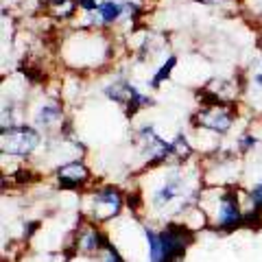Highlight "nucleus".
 <instances>
[{"label": "nucleus", "instance_id": "nucleus-1", "mask_svg": "<svg viewBox=\"0 0 262 262\" xmlns=\"http://www.w3.org/2000/svg\"><path fill=\"white\" fill-rule=\"evenodd\" d=\"M199 206L206 212L208 223L214 232L232 234L238 227H243L245 216V201L241 199V192L236 186H208L201 190Z\"/></svg>", "mask_w": 262, "mask_h": 262}, {"label": "nucleus", "instance_id": "nucleus-2", "mask_svg": "<svg viewBox=\"0 0 262 262\" xmlns=\"http://www.w3.org/2000/svg\"><path fill=\"white\" fill-rule=\"evenodd\" d=\"M127 206V194L118 186H101L85 196V219L94 223H107L118 219Z\"/></svg>", "mask_w": 262, "mask_h": 262}, {"label": "nucleus", "instance_id": "nucleus-3", "mask_svg": "<svg viewBox=\"0 0 262 262\" xmlns=\"http://www.w3.org/2000/svg\"><path fill=\"white\" fill-rule=\"evenodd\" d=\"M160 236V262H182L188 247L194 243V229L184 221H166V225L158 229Z\"/></svg>", "mask_w": 262, "mask_h": 262}, {"label": "nucleus", "instance_id": "nucleus-4", "mask_svg": "<svg viewBox=\"0 0 262 262\" xmlns=\"http://www.w3.org/2000/svg\"><path fill=\"white\" fill-rule=\"evenodd\" d=\"M39 144H42V131L27 122L3 127V134H0L3 155H11V158H29L39 149Z\"/></svg>", "mask_w": 262, "mask_h": 262}, {"label": "nucleus", "instance_id": "nucleus-5", "mask_svg": "<svg viewBox=\"0 0 262 262\" xmlns=\"http://www.w3.org/2000/svg\"><path fill=\"white\" fill-rule=\"evenodd\" d=\"M236 116H238V107L234 103L201 105V110L192 116V125L214 136H227L229 129L234 127Z\"/></svg>", "mask_w": 262, "mask_h": 262}, {"label": "nucleus", "instance_id": "nucleus-6", "mask_svg": "<svg viewBox=\"0 0 262 262\" xmlns=\"http://www.w3.org/2000/svg\"><path fill=\"white\" fill-rule=\"evenodd\" d=\"M112 241L110 236L103 232L101 225L94 223L90 219H83V223L79 225V229L72 236V256H85V258H98L105 247Z\"/></svg>", "mask_w": 262, "mask_h": 262}, {"label": "nucleus", "instance_id": "nucleus-7", "mask_svg": "<svg viewBox=\"0 0 262 262\" xmlns=\"http://www.w3.org/2000/svg\"><path fill=\"white\" fill-rule=\"evenodd\" d=\"M55 179L63 190H83L92 182V170H90V166L83 160L75 158V160L61 162L55 168Z\"/></svg>", "mask_w": 262, "mask_h": 262}, {"label": "nucleus", "instance_id": "nucleus-8", "mask_svg": "<svg viewBox=\"0 0 262 262\" xmlns=\"http://www.w3.org/2000/svg\"><path fill=\"white\" fill-rule=\"evenodd\" d=\"M63 122V107L55 98H44L42 103L33 110V127L39 131H51Z\"/></svg>", "mask_w": 262, "mask_h": 262}, {"label": "nucleus", "instance_id": "nucleus-9", "mask_svg": "<svg viewBox=\"0 0 262 262\" xmlns=\"http://www.w3.org/2000/svg\"><path fill=\"white\" fill-rule=\"evenodd\" d=\"M138 92V88L131 83L129 79H114L110 85H105V90H103V94L110 98V101H114V103H118V105H125L134 98V94Z\"/></svg>", "mask_w": 262, "mask_h": 262}, {"label": "nucleus", "instance_id": "nucleus-10", "mask_svg": "<svg viewBox=\"0 0 262 262\" xmlns=\"http://www.w3.org/2000/svg\"><path fill=\"white\" fill-rule=\"evenodd\" d=\"M96 13L103 22V29L114 27V24L122 22V18H125V3L122 0H101Z\"/></svg>", "mask_w": 262, "mask_h": 262}, {"label": "nucleus", "instance_id": "nucleus-11", "mask_svg": "<svg viewBox=\"0 0 262 262\" xmlns=\"http://www.w3.org/2000/svg\"><path fill=\"white\" fill-rule=\"evenodd\" d=\"M170 146H173V164H186V162H190L192 158V144L188 142V138L184 134H177L173 140H170Z\"/></svg>", "mask_w": 262, "mask_h": 262}, {"label": "nucleus", "instance_id": "nucleus-12", "mask_svg": "<svg viewBox=\"0 0 262 262\" xmlns=\"http://www.w3.org/2000/svg\"><path fill=\"white\" fill-rule=\"evenodd\" d=\"M177 68V55H168L166 59L162 61V66L158 70H155V75H153V79L149 81V88L151 90H158L164 81H168L170 79V75H173V70Z\"/></svg>", "mask_w": 262, "mask_h": 262}, {"label": "nucleus", "instance_id": "nucleus-13", "mask_svg": "<svg viewBox=\"0 0 262 262\" xmlns=\"http://www.w3.org/2000/svg\"><path fill=\"white\" fill-rule=\"evenodd\" d=\"M142 234L146 241V253H149V262H160V236L158 229L151 225H142Z\"/></svg>", "mask_w": 262, "mask_h": 262}, {"label": "nucleus", "instance_id": "nucleus-14", "mask_svg": "<svg viewBox=\"0 0 262 262\" xmlns=\"http://www.w3.org/2000/svg\"><path fill=\"white\" fill-rule=\"evenodd\" d=\"M245 210H253L262 214V179L245 192Z\"/></svg>", "mask_w": 262, "mask_h": 262}, {"label": "nucleus", "instance_id": "nucleus-15", "mask_svg": "<svg viewBox=\"0 0 262 262\" xmlns=\"http://www.w3.org/2000/svg\"><path fill=\"white\" fill-rule=\"evenodd\" d=\"M96 262H127V260H125V256L120 253V249L116 247V245L110 243L107 247H105L101 253H98Z\"/></svg>", "mask_w": 262, "mask_h": 262}, {"label": "nucleus", "instance_id": "nucleus-16", "mask_svg": "<svg viewBox=\"0 0 262 262\" xmlns=\"http://www.w3.org/2000/svg\"><path fill=\"white\" fill-rule=\"evenodd\" d=\"M256 144H258V138L253 136V134H247V131H245V134H241V136H238V142H236V146H238L241 153H249Z\"/></svg>", "mask_w": 262, "mask_h": 262}, {"label": "nucleus", "instance_id": "nucleus-17", "mask_svg": "<svg viewBox=\"0 0 262 262\" xmlns=\"http://www.w3.org/2000/svg\"><path fill=\"white\" fill-rule=\"evenodd\" d=\"M77 5H79V9L81 13H96L98 11V5L101 3H96V0H77Z\"/></svg>", "mask_w": 262, "mask_h": 262}, {"label": "nucleus", "instance_id": "nucleus-18", "mask_svg": "<svg viewBox=\"0 0 262 262\" xmlns=\"http://www.w3.org/2000/svg\"><path fill=\"white\" fill-rule=\"evenodd\" d=\"M201 5H208V7H219V9H225V7L234 5L236 0H199Z\"/></svg>", "mask_w": 262, "mask_h": 262}, {"label": "nucleus", "instance_id": "nucleus-19", "mask_svg": "<svg viewBox=\"0 0 262 262\" xmlns=\"http://www.w3.org/2000/svg\"><path fill=\"white\" fill-rule=\"evenodd\" d=\"M39 221H29L27 225H24V238H33V234H35V229H39Z\"/></svg>", "mask_w": 262, "mask_h": 262}, {"label": "nucleus", "instance_id": "nucleus-20", "mask_svg": "<svg viewBox=\"0 0 262 262\" xmlns=\"http://www.w3.org/2000/svg\"><path fill=\"white\" fill-rule=\"evenodd\" d=\"M251 81H253V85H258V88H262V72H260V75H256V77H253Z\"/></svg>", "mask_w": 262, "mask_h": 262}]
</instances>
